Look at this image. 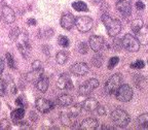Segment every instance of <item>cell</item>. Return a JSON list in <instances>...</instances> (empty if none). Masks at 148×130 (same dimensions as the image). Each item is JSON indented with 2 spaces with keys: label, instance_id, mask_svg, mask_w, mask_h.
I'll list each match as a JSON object with an SVG mask.
<instances>
[{
  "label": "cell",
  "instance_id": "6da1fadb",
  "mask_svg": "<svg viewBox=\"0 0 148 130\" xmlns=\"http://www.w3.org/2000/svg\"><path fill=\"white\" fill-rule=\"evenodd\" d=\"M102 22L104 23L105 27L107 29V32L111 37H114L120 32L121 30V24L118 20L111 18L108 15H103L102 16Z\"/></svg>",
  "mask_w": 148,
  "mask_h": 130
},
{
  "label": "cell",
  "instance_id": "7a4b0ae2",
  "mask_svg": "<svg viewBox=\"0 0 148 130\" xmlns=\"http://www.w3.org/2000/svg\"><path fill=\"white\" fill-rule=\"evenodd\" d=\"M111 120L116 126L120 128L127 127L130 123V116L125 113L123 109H116L111 113Z\"/></svg>",
  "mask_w": 148,
  "mask_h": 130
},
{
  "label": "cell",
  "instance_id": "3957f363",
  "mask_svg": "<svg viewBox=\"0 0 148 130\" xmlns=\"http://www.w3.org/2000/svg\"><path fill=\"white\" fill-rule=\"evenodd\" d=\"M121 42L123 49L131 53H135L140 49V42L137 39V37L133 36L132 34H125L121 39Z\"/></svg>",
  "mask_w": 148,
  "mask_h": 130
},
{
  "label": "cell",
  "instance_id": "277c9868",
  "mask_svg": "<svg viewBox=\"0 0 148 130\" xmlns=\"http://www.w3.org/2000/svg\"><path fill=\"white\" fill-rule=\"evenodd\" d=\"M115 96L118 101L127 102L133 98V90L131 86L123 84V85H120L119 88L117 89V91L115 92Z\"/></svg>",
  "mask_w": 148,
  "mask_h": 130
},
{
  "label": "cell",
  "instance_id": "5b68a950",
  "mask_svg": "<svg viewBox=\"0 0 148 130\" xmlns=\"http://www.w3.org/2000/svg\"><path fill=\"white\" fill-rule=\"evenodd\" d=\"M92 24H94L92 19L88 16L77 17L76 20H75V25H76L77 29L80 32H88V31H90L92 27Z\"/></svg>",
  "mask_w": 148,
  "mask_h": 130
},
{
  "label": "cell",
  "instance_id": "8992f818",
  "mask_svg": "<svg viewBox=\"0 0 148 130\" xmlns=\"http://www.w3.org/2000/svg\"><path fill=\"white\" fill-rule=\"evenodd\" d=\"M99 87V81L96 79H90L88 81H86V83H83L80 87H79V94L82 96H88L90 95L92 91L96 88Z\"/></svg>",
  "mask_w": 148,
  "mask_h": 130
},
{
  "label": "cell",
  "instance_id": "52a82bcc",
  "mask_svg": "<svg viewBox=\"0 0 148 130\" xmlns=\"http://www.w3.org/2000/svg\"><path fill=\"white\" fill-rule=\"evenodd\" d=\"M120 84H121V77H120V74H118V73L113 74V75L106 82V85H105V89H106L107 93H109V94H114V93L117 91V89L119 88Z\"/></svg>",
  "mask_w": 148,
  "mask_h": 130
},
{
  "label": "cell",
  "instance_id": "ba28073f",
  "mask_svg": "<svg viewBox=\"0 0 148 130\" xmlns=\"http://www.w3.org/2000/svg\"><path fill=\"white\" fill-rule=\"evenodd\" d=\"M35 105H36V109L39 111H41L42 114L49 113L55 107L53 102H51L49 99H45V98H38L35 102Z\"/></svg>",
  "mask_w": 148,
  "mask_h": 130
},
{
  "label": "cell",
  "instance_id": "9c48e42d",
  "mask_svg": "<svg viewBox=\"0 0 148 130\" xmlns=\"http://www.w3.org/2000/svg\"><path fill=\"white\" fill-rule=\"evenodd\" d=\"M88 44H90V49L92 51H95L96 53L100 52L101 50H103L105 48V40L102 36H97V35H92L90 37V40H88Z\"/></svg>",
  "mask_w": 148,
  "mask_h": 130
},
{
  "label": "cell",
  "instance_id": "30bf717a",
  "mask_svg": "<svg viewBox=\"0 0 148 130\" xmlns=\"http://www.w3.org/2000/svg\"><path fill=\"white\" fill-rule=\"evenodd\" d=\"M60 120L63 125L67 126V127L77 128L76 125H78L76 123V117L73 116L71 113H69V111H66V113H62L60 117Z\"/></svg>",
  "mask_w": 148,
  "mask_h": 130
},
{
  "label": "cell",
  "instance_id": "8fae6325",
  "mask_svg": "<svg viewBox=\"0 0 148 130\" xmlns=\"http://www.w3.org/2000/svg\"><path fill=\"white\" fill-rule=\"evenodd\" d=\"M57 86L61 90H70L73 88V84H72L71 79L67 73H63L59 77Z\"/></svg>",
  "mask_w": 148,
  "mask_h": 130
},
{
  "label": "cell",
  "instance_id": "7c38bea8",
  "mask_svg": "<svg viewBox=\"0 0 148 130\" xmlns=\"http://www.w3.org/2000/svg\"><path fill=\"white\" fill-rule=\"evenodd\" d=\"M70 69H71L72 73H74L75 75H78V77H83L90 71V67L88 66V64L83 62L75 63V64L72 65Z\"/></svg>",
  "mask_w": 148,
  "mask_h": 130
},
{
  "label": "cell",
  "instance_id": "4fadbf2b",
  "mask_svg": "<svg viewBox=\"0 0 148 130\" xmlns=\"http://www.w3.org/2000/svg\"><path fill=\"white\" fill-rule=\"evenodd\" d=\"M116 9L123 17H130L132 14V5L127 0H119L116 2Z\"/></svg>",
  "mask_w": 148,
  "mask_h": 130
},
{
  "label": "cell",
  "instance_id": "5bb4252c",
  "mask_svg": "<svg viewBox=\"0 0 148 130\" xmlns=\"http://www.w3.org/2000/svg\"><path fill=\"white\" fill-rule=\"evenodd\" d=\"M1 15H2L3 20L5 21V23L12 24L16 21V14H14V9L8 5H4L1 9Z\"/></svg>",
  "mask_w": 148,
  "mask_h": 130
},
{
  "label": "cell",
  "instance_id": "9a60e30c",
  "mask_svg": "<svg viewBox=\"0 0 148 130\" xmlns=\"http://www.w3.org/2000/svg\"><path fill=\"white\" fill-rule=\"evenodd\" d=\"M75 20L76 19L74 18L73 15L71 14H65L62 16V18H61V26H62L63 29H66V30H70V29H72V27L74 26V24H75Z\"/></svg>",
  "mask_w": 148,
  "mask_h": 130
},
{
  "label": "cell",
  "instance_id": "2e32d148",
  "mask_svg": "<svg viewBox=\"0 0 148 130\" xmlns=\"http://www.w3.org/2000/svg\"><path fill=\"white\" fill-rule=\"evenodd\" d=\"M99 105H100L99 102H98L95 98L90 97V98H88V99H86L84 101H83L82 109H84V111H88V113H92V111H95L96 109H98Z\"/></svg>",
  "mask_w": 148,
  "mask_h": 130
},
{
  "label": "cell",
  "instance_id": "e0dca14e",
  "mask_svg": "<svg viewBox=\"0 0 148 130\" xmlns=\"http://www.w3.org/2000/svg\"><path fill=\"white\" fill-rule=\"evenodd\" d=\"M42 73H43V68L42 67L33 68L32 71L28 72V73L26 74V80H27L28 82H30V83H32V82H37L42 77Z\"/></svg>",
  "mask_w": 148,
  "mask_h": 130
},
{
  "label": "cell",
  "instance_id": "ac0fdd59",
  "mask_svg": "<svg viewBox=\"0 0 148 130\" xmlns=\"http://www.w3.org/2000/svg\"><path fill=\"white\" fill-rule=\"evenodd\" d=\"M98 121L94 118H88L80 123V129L83 130H95L98 128Z\"/></svg>",
  "mask_w": 148,
  "mask_h": 130
},
{
  "label": "cell",
  "instance_id": "d6986e66",
  "mask_svg": "<svg viewBox=\"0 0 148 130\" xmlns=\"http://www.w3.org/2000/svg\"><path fill=\"white\" fill-rule=\"evenodd\" d=\"M137 39L141 44H148V26H144L136 33Z\"/></svg>",
  "mask_w": 148,
  "mask_h": 130
},
{
  "label": "cell",
  "instance_id": "ffe728a7",
  "mask_svg": "<svg viewBox=\"0 0 148 130\" xmlns=\"http://www.w3.org/2000/svg\"><path fill=\"white\" fill-rule=\"evenodd\" d=\"M25 116V109L24 107H20L14 109L10 114V117H12V121H14L16 124H20V122L22 121V119Z\"/></svg>",
  "mask_w": 148,
  "mask_h": 130
},
{
  "label": "cell",
  "instance_id": "44dd1931",
  "mask_svg": "<svg viewBox=\"0 0 148 130\" xmlns=\"http://www.w3.org/2000/svg\"><path fill=\"white\" fill-rule=\"evenodd\" d=\"M57 104H59L60 106H69L73 103V98L72 96L68 95V94H63V95H60L57 100Z\"/></svg>",
  "mask_w": 148,
  "mask_h": 130
},
{
  "label": "cell",
  "instance_id": "7402d4cb",
  "mask_svg": "<svg viewBox=\"0 0 148 130\" xmlns=\"http://www.w3.org/2000/svg\"><path fill=\"white\" fill-rule=\"evenodd\" d=\"M18 48L20 50V53L22 54L24 58L27 59L29 57V54H30V50H31V46L28 42V40H25V41H21L18 44Z\"/></svg>",
  "mask_w": 148,
  "mask_h": 130
},
{
  "label": "cell",
  "instance_id": "603a6c76",
  "mask_svg": "<svg viewBox=\"0 0 148 130\" xmlns=\"http://www.w3.org/2000/svg\"><path fill=\"white\" fill-rule=\"evenodd\" d=\"M36 87L40 92H46L47 89H49V79L45 77H41L36 82Z\"/></svg>",
  "mask_w": 148,
  "mask_h": 130
},
{
  "label": "cell",
  "instance_id": "cb8c5ba5",
  "mask_svg": "<svg viewBox=\"0 0 148 130\" xmlns=\"http://www.w3.org/2000/svg\"><path fill=\"white\" fill-rule=\"evenodd\" d=\"M137 124L138 127L141 129L147 130L148 129V114H142L137 119Z\"/></svg>",
  "mask_w": 148,
  "mask_h": 130
},
{
  "label": "cell",
  "instance_id": "d4e9b609",
  "mask_svg": "<svg viewBox=\"0 0 148 130\" xmlns=\"http://www.w3.org/2000/svg\"><path fill=\"white\" fill-rule=\"evenodd\" d=\"M68 57H69V55H68L67 52L60 51L57 53V55H56V60H57V62H58L59 64L63 65L68 61Z\"/></svg>",
  "mask_w": 148,
  "mask_h": 130
},
{
  "label": "cell",
  "instance_id": "484cf974",
  "mask_svg": "<svg viewBox=\"0 0 148 130\" xmlns=\"http://www.w3.org/2000/svg\"><path fill=\"white\" fill-rule=\"evenodd\" d=\"M143 21H142L141 19H136L134 21H132L131 23V29L134 33H137L142 27H143Z\"/></svg>",
  "mask_w": 148,
  "mask_h": 130
},
{
  "label": "cell",
  "instance_id": "4316f807",
  "mask_svg": "<svg viewBox=\"0 0 148 130\" xmlns=\"http://www.w3.org/2000/svg\"><path fill=\"white\" fill-rule=\"evenodd\" d=\"M72 7L77 12H88V5L82 1H75L72 3Z\"/></svg>",
  "mask_w": 148,
  "mask_h": 130
},
{
  "label": "cell",
  "instance_id": "83f0119b",
  "mask_svg": "<svg viewBox=\"0 0 148 130\" xmlns=\"http://www.w3.org/2000/svg\"><path fill=\"white\" fill-rule=\"evenodd\" d=\"M81 111H82V104H74L70 107L69 109V113H71L73 116L77 117L80 115Z\"/></svg>",
  "mask_w": 148,
  "mask_h": 130
},
{
  "label": "cell",
  "instance_id": "f1b7e54d",
  "mask_svg": "<svg viewBox=\"0 0 148 130\" xmlns=\"http://www.w3.org/2000/svg\"><path fill=\"white\" fill-rule=\"evenodd\" d=\"M92 63L95 67H101L103 64V57L101 55H95L92 59Z\"/></svg>",
  "mask_w": 148,
  "mask_h": 130
},
{
  "label": "cell",
  "instance_id": "f546056e",
  "mask_svg": "<svg viewBox=\"0 0 148 130\" xmlns=\"http://www.w3.org/2000/svg\"><path fill=\"white\" fill-rule=\"evenodd\" d=\"M58 44L63 48H67L69 46V39H68V37L64 36V35H60L58 38Z\"/></svg>",
  "mask_w": 148,
  "mask_h": 130
},
{
  "label": "cell",
  "instance_id": "4dcf8cb0",
  "mask_svg": "<svg viewBox=\"0 0 148 130\" xmlns=\"http://www.w3.org/2000/svg\"><path fill=\"white\" fill-rule=\"evenodd\" d=\"M18 35H20V29L16 27V28H14V29H12L10 32H9V38H10L12 41H16V38L18 37Z\"/></svg>",
  "mask_w": 148,
  "mask_h": 130
},
{
  "label": "cell",
  "instance_id": "1f68e13d",
  "mask_svg": "<svg viewBox=\"0 0 148 130\" xmlns=\"http://www.w3.org/2000/svg\"><path fill=\"white\" fill-rule=\"evenodd\" d=\"M5 57H6V61H7V64H8V67L12 68V69H14V68H16V63H14V57L12 56V54L6 53Z\"/></svg>",
  "mask_w": 148,
  "mask_h": 130
},
{
  "label": "cell",
  "instance_id": "d6a6232c",
  "mask_svg": "<svg viewBox=\"0 0 148 130\" xmlns=\"http://www.w3.org/2000/svg\"><path fill=\"white\" fill-rule=\"evenodd\" d=\"M10 128H12V126H10V123L7 119H2L0 121V129L1 130H8Z\"/></svg>",
  "mask_w": 148,
  "mask_h": 130
},
{
  "label": "cell",
  "instance_id": "836d02e7",
  "mask_svg": "<svg viewBox=\"0 0 148 130\" xmlns=\"http://www.w3.org/2000/svg\"><path fill=\"white\" fill-rule=\"evenodd\" d=\"M118 61H119L118 57H112V58L109 59V62H108V69H113V68L115 67L116 65H117Z\"/></svg>",
  "mask_w": 148,
  "mask_h": 130
},
{
  "label": "cell",
  "instance_id": "e575fe53",
  "mask_svg": "<svg viewBox=\"0 0 148 130\" xmlns=\"http://www.w3.org/2000/svg\"><path fill=\"white\" fill-rule=\"evenodd\" d=\"M112 48L115 51H119L121 48H123V42H121V39H118V38H115V39L112 41Z\"/></svg>",
  "mask_w": 148,
  "mask_h": 130
},
{
  "label": "cell",
  "instance_id": "d590c367",
  "mask_svg": "<svg viewBox=\"0 0 148 130\" xmlns=\"http://www.w3.org/2000/svg\"><path fill=\"white\" fill-rule=\"evenodd\" d=\"M77 50L80 54H86L88 51V44L86 42H80L77 46Z\"/></svg>",
  "mask_w": 148,
  "mask_h": 130
},
{
  "label": "cell",
  "instance_id": "8d00e7d4",
  "mask_svg": "<svg viewBox=\"0 0 148 130\" xmlns=\"http://www.w3.org/2000/svg\"><path fill=\"white\" fill-rule=\"evenodd\" d=\"M144 62L142 60H137L135 61V62H133L132 64H131V67L132 68H136V69H141V68L144 67Z\"/></svg>",
  "mask_w": 148,
  "mask_h": 130
},
{
  "label": "cell",
  "instance_id": "74e56055",
  "mask_svg": "<svg viewBox=\"0 0 148 130\" xmlns=\"http://www.w3.org/2000/svg\"><path fill=\"white\" fill-rule=\"evenodd\" d=\"M6 92V83L4 80L0 79V96H4Z\"/></svg>",
  "mask_w": 148,
  "mask_h": 130
},
{
  "label": "cell",
  "instance_id": "f35d334b",
  "mask_svg": "<svg viewBox=\"0 0 148 130\" xmlns=\"http://www.w3.org/2000/svg\"><path fill=\"white\" fill-rule=\"evenodd\" d=\"M16 104L18 105V106L24 107V109H25V106H26L25 98H24L23 96H20V97H18V98H16Z\"/></svg>",
  "mask_w": 148,
  "mask_h": 130
},
{
  "label": "cell",
  "instance_id": "ab89813d",
  "mask_svg": "<svg viewBox=\"0 0 148 130\" xmlns=\"http://www.w3.org/2000/svg\"><path fill=\"white\" fill-rule=\"evenodd\" d=\"M97 111V114L99 115V116H104L105 114H106V111H105L104 107H102V106H98V109H96Z\"/></svg>",
  "mask_w": 148,
  "mask_h": 130
},
{
  "label": "cell",
  "instance_id": "60d3db41",
  "mask_svg": "<svg viewBox=\"0 0 148 130\" xmlns=\"http://www.w3.org/2000/svg\"><path fill=\"white\" fill-rule=\"evenodd\" d=\"M136 7H137V9H140V10H143L144 8H145V4H144L142 1H137L136 2Z\"/></svg>",
  "mask_w": 148,
  "mask_h": 130
},
{
  "label": "cell",
  "instance_id": "b9f144b4",
  "mask_svg": "<svg viewBox=\"0 0 148 130\" xmlns=\"http://www.w3.org/2000/svg\"><path fill=\"white\" fill-rule=\"evenodd\" d=\"M32 67L33 68H41L42 65H41V62L39 60H35L34 62L32 63Z\"/></svg>",
  "mask_w": 148,
  "mask_h": 130
},
{
  "label": "cell",
  "instance_id": "7bdbcfd3",
  "mask_svg": "<svg viewBox=\"0 0 148 130\" xmlns=\"http://www.w3.org/2000/svg\"><path fill=\"white\" fill-rule=\"evenodd\" d=\"M27 24L29 26H35L37 24V22H36V20L35 19H33V18H30L29 20L27 21Z\"/></svg>",
  "mask_w": 148,
  "mask_h": 130
},
{
  "label": "cell",
  "instance_id": "ee69618b",
  "mask_svg": "<svg viewBox=\"0 0 148 130\" xmlns=\"http://www.w3.org/2000/svg\"><path fill=\"white\" fill-rule=\"evenodd\" d=\"M3 70H4V61H3V59L0 57V75L2 74Z\"/></svg>",
  "mask_w": 148,
  "mask_h": 130
},
{
  "label": "cell",
  "instance_id": "f6af8a7d",
  "mask_svg": "<svg viewBox=\"0 0 148 130\" xmlns=\"http://www.w3.org/2000/svg\"><path fill=\"white\" fill-rule=\"evenodd\" d=\"M30 119L33 121H37V115L35 114L34 111H31L30 113Z\"/></svg>",
  "mask_w": 148,
  "mask_h": 130
},
{
  "label": "cell",
  "instance_id": "bcb514c9",
  "mask_svg": "<svg viewBox=\"0 0 148 130\" xmlns=\"http://www.w3.org/2000/svg\"><path fill=\"white\" fill-rule=\"evenodd\" d=\"M96 3H100V2H102V0H94Z\"/></svg>",
  "mask_w": 148,
  "mask_h": 130
},
{
  "label": "cell",
  "instance_id": "7dc6e473",
  "mask_svg": "<svg viewBox=\"0 0 148 130\" xmlns=\"http://www.w3.org/2000/svg\"><path fill=\"white\" fill-rule=\"evenodd\" d=\"M2 3H3V0H0V5L2 4Z\"/></svg>",
  "mask_w": 148,
  "mask_h": 130
}]
</instances>
